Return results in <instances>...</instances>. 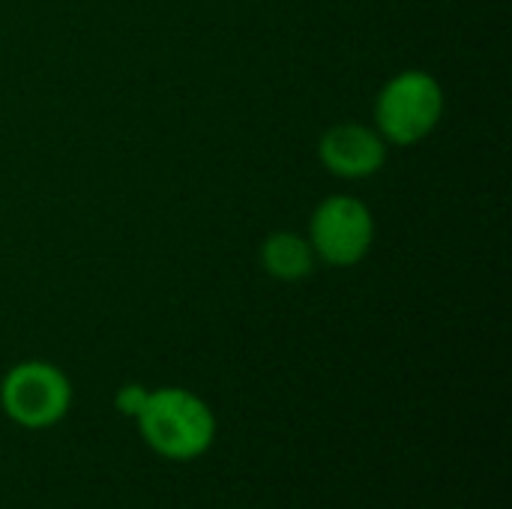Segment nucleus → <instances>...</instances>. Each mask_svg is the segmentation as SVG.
<instances>
[{
	"mask_svg": "<svg viewBox=\"0 0 512 509\" xmlns=\"http://www.w3.org/2000/svg\"><path fill=\"white\" fill-rule=\"evenodd\" d=\"M444 117V87L426 69L396 72L375 96V129L390 147L426 141Z\"/></svg>",
	"mask_w": 512,
	"mask_h": 509,
	"instance_id": "nucleus-2",
	"label": "nucleus"
},
{
	"mask_svg": "<svg viewBox=\"0 0 512 509\" xmlns=\"http://www.w3.org/2000/svg\"><path fill=\"white\" fill-rule=\"evenodd\" d=\"M135 420L144 444L171 462H192L216 441V417L210 405L183 387L150 390Z\"/></svg>",
	"mask_w": 512,
	"mask_h": 509,
	"instance_id": "nucleus-1",
	"label": "nucleus"
},
{
	"mask_svg": "<svg viewBox=\"0 0 512 509\" xmlns=\"http://www.w3.org/2000/svg\"><path fill=\"white\" fill-rule=\"evenodd\" d=\"M258 261H261L264 273L279 282H303L306 276L315 273V264H318L309 240L294 231L267 234L258 249Z\"/></svg>",
	"mask_w": 512,
	"mask_h": 509,
	"instance_id": "nucleus-6",
	"label": "nucleus"
},
{
	"mask_svg": "<svg viewBox=\"0 0 512 509\" xmlns=\"http://www.w3.org/2000/svg\"><path fill=\"white\" fill-rule=\"evenodd\" d=\"M306 240L321 264L354 267L372 252L375 216L360 198L330 195L315 207Z\"/></svg>",
	"mask_w": 512,
	"mask_h": 509,
	"instance_id": "nucleus-4",
	"label": "nucleus"
},
{
	"mask_svg": "<svg viewBox=\"0 0 512 509\" xmlns=\"http://www.w3.org/2000/svg\"><path fill=\"white\" fill-rule=\"evenodd\" d=\"M0 408L21 429H51L72 408V384L54 363L24 360L3 375Z\"/></svg>",
	"mask_w": 512,
	"mask_h": 509,
	"instance_id": "nucleus-3",
	"label": "nucleus"
},
{
	"mask_svg": "<svg viewBox=\"0 0 512 509\" xmlns=\"http://www.w3.org/2000/svg\"><path fill=\"white\" fill-rule=\"evenodd\" d=\"M147 396H150V390H147L144 384H123V387L117 390V396H114V408H117L123 417H132V420H135V417L141 414Z\"/></svg>",
	"mask_w": 512,
	"mask_h": 509,
	"instance_id": "nucleus-7",
	"label": "nucleus"
},
{
	"mask_svg": "<svg viewBox=\"0 0 512 509\" xmlns=\"http://www.w3.org/2000/svg\"><path fill=\"white\" fill-rule=\"evenodd\" d=\"M390 144L378 135V129L348 120L333 123L318 141L321 165L339 180H369L387 165Z\"/></svg>",
	"mask_w": 512,
	"mask_h": 509,
	"instance_id": "nucleus-5",
	"label": "nucleus"
}]
</instances>
